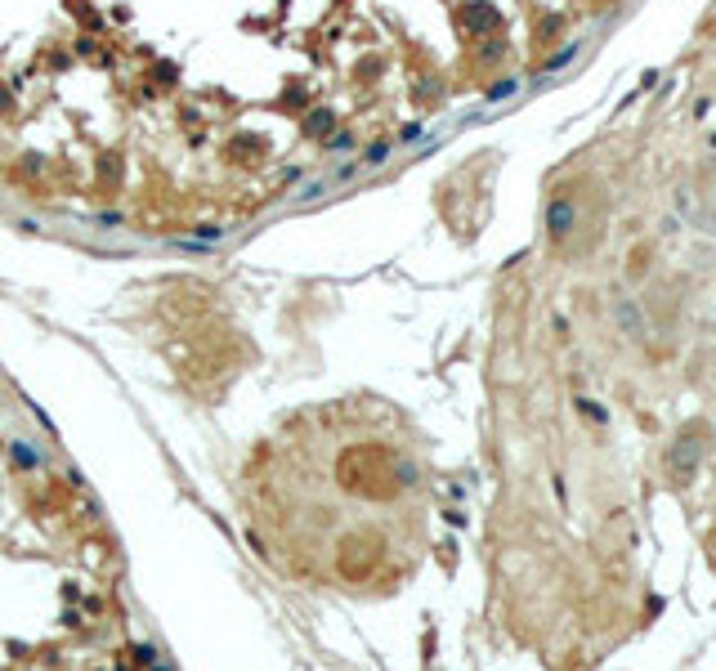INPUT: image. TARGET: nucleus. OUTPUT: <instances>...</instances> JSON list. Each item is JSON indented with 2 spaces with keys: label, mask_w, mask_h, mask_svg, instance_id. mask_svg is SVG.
Listing matches in <instances>:
<instances>
[{
  "label": "nucleus",
  "mask_w": 716,
  "mask_h": 671,
  "mask_svg": "<svg viewBox=\"0 0 716 671\" xmlns=\"http://www.w3.org/2000/svg\"><path fill=\"white\" fill-rule=\"evenodd\" d=\"M703 452H708V443L698 438V430L676 434V443L667 448V470H672L681 483H689L698 474V466H703Z\"/></svg>",
  "instance_id": "nucleus-1"
},
{
  "label": "nucleus",
  "mask_w": 716,
  "mask_h": 671,
  "mask_svg": "<svg viewBox=\"0 0 716 671\" xmlns=\"http://www.w3.org/2000/svg\"><path fill=\"white\" fill-rule=\"evenodd\" d=\"M609 318H613V327L623 332L627 340H645L649 336V323H645V309H640V300H631V296H623V300H613V309H609Z\"/></svg>",
  "instance_id": "nucleus-2"
},
{
  "label": "nucleus",
  "mask_w": 716,
  "mask_h": 671,
  "mask_svg": "<svg viewBox=\"0 0 716 671\" xmlns=\"http://www.w3.org/2000/svg\"><path fill=\"white\" fill-rule=\"evenodd\" d=\"M573 228H578V206H573V197H555L551 206H546V233H551L555 242H564Z\"/></svg>",
  "instance_id": "nucleus-3"
},
{
  "label": "nucleus",
  "mask_w": 716,
  "mask_h": 671,
  "mask_svg": "<svg viewBox=\"0 0 716 671\" xmlns=\"http://www.w3.org/2000/svg\"><path fill=\"white\" fill-rule=\"evenodd\" d=\"M466 27L470 32H488V27H497V22H502V14H497V9L493 5H475V9H466Z\"/></svg>",
  "instance_id": "nucleus-4"
},
{
  "label": "nucleus",
  "mask_w": 716,
  "mask_h": 671,
  "mask_svg": "<svg viewBox=\"0 0 716 671\" xmlns=\"http://www.w3.org/2000/svg\"><path fill=\"white\" fill-rule=\"evenodd\" d=\"M573 54H578V41H573V45H560V50H555L551 58H546L542 67H546V72H555V67H564V63H568V58H573Z\"/></svg>",
  "instance_id": "nucleus-5"
},
{
  "label": "nucleus",
  "mask_w": 716,
  "mask_h": 671,
  "mask_svg": "<svg viewBox=\"0 0 716 671\" xmlns=\"http://www.w3.org/2000/svg\"><path fill=\"white\" fill-rule=\"evenodd\" d=\"M640 273H649V247L631 251V278H640Z\"/></svg>",
  "instance_id": "nucleus-6"
},
{
  "label": "nucleus",
  "mask_w": 716,
  "mask_h": 671,
  "mask_svg": "<svg viewBox=\"0 0 716 671\" xmlns=\"http://www.w3.org/2000/svg\"><path fill=\"white\" fill-rule=\"evenodd\" d=\"M578 408H582V417H591V421H609V412H604L600 403H591V398H578Z\"/></svg>",
  "instance_id": "nucleus-7"
},
{
  "label": "nucleus",
  "mask_w": 716,
  "mask_h": 671,
  "mask_svg": "<svg viewBox=\"0 0 716 671\" xmlns=\"http://www.w3.org/2000/svg\"><path fill=\"white\" fill-rule=\"evenodd\" d=\"M506 94H515V81H497L488 90V99H506Z\"/></svg>",
  "instance_id": "nucleus-8"
},
{
  "label": "nucleus",
  "mask_w": 716,
  "mask_h": 671,
  "mask_svg": "<svg viewBox=\"0 0 716 671\" xmlns=\"http://www.w3.org/2000/svg\"><path fill=\"white\" fill-rule=\"evenodd\" d=\"M676 211L689 215V188H676Z\"/></svg>",
  "instance_id": "nucleus-9"
},
{
  "label": "nucleus",
  "mask_w": 716,
  "mask_h": 671,
  "mask_svg": "<svg viewBox=\"0 0 716 671\" xmlns=\"http://www.w3.org/2000/svg\"><path fill=\"white\" fill-rule=\"evenodd\" d=\"M708 233H716V211H712V215H708Z\"/></svg>",
  "instance_id": "nucleus-10"
}]
</instances>
